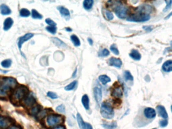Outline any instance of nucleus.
<instances>
[{"instance_id":"f257e3e1","label":"nucleus","mask_w":172,"mask_h":129,"mask_svg":"<svg viewBox=\"0 0 172 129\" xmlns=\"http://www.w3.org/2000/svg\"><path fill=\"white\" fill-rule=\"evenodd\" d=\"M152 7L148 5H142L137 9L138 11L136 13L130 16L127 20L130 22H142L147 21L150 19V13Z\"/></svg>"},{"instance_id":"f03ea898","label":"nucleus","mask_w":172,"mask_h":129,"mask_svg":"<svg viewBox=\"0 0 172 129\" xmlns=\"http://www.w3.org/2000/svg\"><path fill=\"white\" fill-rule=\"evenodd\" d=\"M17 85V81L14 78L7 77L4 78L0 85V96L5 97Z\"/></svg>"},{"instance_id":"7ed1b4c3","label":"nucleus","mask_w":172,"mask_h":129,"mask_svg":"<svg viewBox=\"0 0 172 129\" xmlns=\"http://www.w3.org/2000/svg\"><path fill=\"white\" fill-rule=\"evenodd\" d=\"M28 93L29 90L26 87L20 86L15 89L11 97V99L13 102L18 103L21 101H23Z\"/></svg>"},{"instance_id":"20e7f679","label":"nucleus","mask_w":172,"mask_h":129,"mask_svg":"<svg viewBox=\"0 0 172 129\" xmlns=\"http://www.w3.org/2000/svg\"><path fill=\"white\" fill-rule=\"evenodd\" d=\"M101 114L102 117L107 120H111L114 117V111L109 102H102L101 107Z\"/></svg>"},{"instance_id":"39448f33","label":"nucleus","mask_w":172,"mask_h":129,"mask_svg":"<svg viewBox=\"0 0 172 129\" xmlns=\"http://www.w3.org/2000/svg\"><path fill=\"white\" fill-rule=\"evenodd\" d=\"M64 120V117L61 115L50 114L46 117V124L49 127H53L63 123Z\"/></svg>"},{"instance_id":"423d86ee","label":"nucleus","mask_w":172,"mask_h":129,"mask_svg":"<svg viewBox=\"0 0 172 129\" xmlns=\"http://www.w3.org/2000/svg\"><path fill=\"white\" fill-rule=\"evenodd\" d=\"M128 9L126 7L120 4L115 8V13L118 18L120 19H124L126 17Z\"/></svg>"},{"instance_id":"0eeeda50","label":"nucleus","mask_w":172,"mask_h":129,"mask_svg":"<svg viewBox=\"0 0 172 129\" xmlns=\"http://www.w3.org/2000/svg\"><path fill=\"white\" fill-rule=\"evenodd\" d=\"M13 121L10 117L0 116V129H7L13 125Z\"/></svg>"},{"instance_id":"6e6552de","label":"nucleus","mask_w":172,"mask_h":129,"mask_svg":"<svg viewBox=\"0 0 172 129\" xmlns=\"http://www.w3.org/2000/svg\"><path fill=\"white\" fill-rule=\"evenodd\" d=\"M36 102V97L34 96L33 93L28 94V96L23 100V104L25 107L28 108L33 107Z\"/></svg>"},{"instance_id":"1a4fd4ad","label":"nucleus","mask_w":172,"mask_h":129,"mask_svg":"<svg viewBox=\"0 0 172 129\" xmlns=\"http://www.w3.org/2000/svg\"><path fill=\"white\" fill-rule=\"evenodd\" d=\"M123 88L121 85H116L111 91V95L116 99H120L123 96Z\"/></svg>"},{"instance_id":"9d476101","label":"nucleus","mask_w":172,"mask_h":129,"mask_svg":"<svg viewBox=\"0 0 172 129\" xmlns=\"http://www.w3.org/2000/svg\"><path fill=\"white\" fill-rule=\"evenodd\" d=\"M33 36H34V34H33V33H26L24 36H22L20 38H19V39L18 40L17 44H18V48H19V50H20V51L21 53V54L22 55H23V54H22V52L21 51L22 44H23V43L27 41H29V39H30L31 38H33Z\"/></svg>"},{"instance_id":"9b49d317","label":"nucleus","mask_w":172,"mask_h":129,"mask_svg":"<svg viewBox=\"0 0 172 129\" xmlns=\"http://www.w3.org/2000/svg\"><path fill=\"white\" fill-rule=\"evenodd\" d=\"M77 120L78 126L81 129H93L92 126L89 123L84 122L82 117L79 113L77 114Z\"/></svg>"},{"instance_id":"f8f14e48","label":"nucleus","mask_w":172,"mask_h":129,"mask_svg":"<svg viewBox=\"0 0 172 129\" xmlns=\"http://www.w3.org/2000/svg\"><path fill=\"white\" fill-rule=\"evenodd\" d=\"M143 114L145 117L149 120L154 119L156 117L155 110L151 107L145 108L143 111Z\"/></svg>"},{"instance_id":"ddd939ff","label":"nucleus","mask_w":172,"mask_h":129,"mask_svg":"<svg viewBox=\"0 0 172 129\" xmlns=\"http://www.w3.org/2000/svg\"><path fill=\"white\" fill-rule=\"evenodd\" d=\"M94 99L97 104H99L102 100V91L100 88L96 87L94 88Z\"/></svg>"},{"instance_id":"4468645a","label":"nucleus","mask_w":172,"mask_h":129,"mask_svg":"<svg viewBox=\"0 0 172 129\" xmlns=\"http://www.w3.org/2000/svg\"><path fill=\"white\" fill-rule=\"evenodd\" d=\"M108 64L110 66L115 67L118 68H121L122 65V62L121 59H120L119 58H114V57L111 58L109 59Z\"/></svg>"},{"instance_id":"2eb2a0df","label":"nucleus","mask_w":172,"mask_h":129,"mask_svg":"<svg viewBox=\"0 0 172 129\" xmlns=\"http://www.w3.org/2000/svg\"><path fill=\"white\" fill-rule=\"evenodd\" d=\"M57 8L58 10L59 11L61 15L64 17L65 19L68 20L70 18V13L68 9L63 6H59Z\"/></svg>"},{"instance_id":"dca6fc26","label":"nucleus","mask_w":172,"mask_h":129,"mask_svg":"<svg viewBox=\"0 0 172 129\" xmlns=\"http://www.w3.org/2000/svg\"><path fill=\"white\" fill-rule=\"evenodd\" d=\"M157 109L159 115L161 117L165 119H168V115L167 114L165 107H163V105H159L158 106H157Z\"/></svg>"},{"instance_id":"f3484780","label":"nucleus","mask_w":172,"mask_h":129,"mask_svg":"<svg viewBox=\"0 0 172 129\" xmlns=\"http://www.w3.org/2000/svg\"><path fill=\"white\" fill-rule=\"evenodd\" d=\"M13 20L11 18H7L4 21V30L5 31L8 30L9 29L11 28L13 24Z\"/></svg>"},{"instance_id":"a211bd4d","label":"nucleus","mask_w":172,"mask_h":129,"mask_svg":"<svg viewBox=\"0 0 172 129\" xmlns=\"http://www.w3.org/2000/svg\"><path fill=\"white\" fill-rule=\"evenodd\" d=\"M1 13L3 15H8L11 13V10L10 8L5 4H2L0 6Z\"/></svg>"},{"instance_id":"6ab92c4d","label":"nucleus","mask_w":172,"mask_h":129,"mask_svg":"<svg viewBox=\"0 0 172 129\" xmlns=\"http://www.w3.org/2000/svg\"><path fill=\"white\" fill-rule=\"evenodd\" d=\"M162 69L164 71L166 72H170L172 71V60H168L165 62L163 64Z\"/></svg>"},{"instance_id":"aec40b11","label":"nucleus","mask_w":172,"mask_h":129,"mask_svg":"<svg viewBox=\"0 0 172 129\" xmlns=\"http://www.w3.org/2000/svg\"><path fill=\"white\" fill-rule=\"evenodd\" d=\"M129 56L131 58H132L135 61H139L142 58L141 54L136 49H132L129 54Z\"/></svg>"},{"instance_id":"412c9836","label":"nucleus","mask_w":172,"mask_h":129,"mask_svg":"<svg viewBox=\"0 0 172 129\" xmlns=\"http://www.w3.org/2000/svg\"><path fill=\"white\" fill-rule=\"evenodd\" d=\"M52 41L56 46L60 47V48H62V49H65V48H67L66 44L58 38H52Z\"/></svg>"},{"instance_id":"4be33fe9","label":"nucleus","mask_w":172,"mask_h":129,"mask_svg":"<svg viewBox=\"0 0 172 129\" xmlns=\"http://www.w3.org/2000/svg\"><path fill=\"white\" fill-rule=\"evenodd\" d=\"M81 102L85 109L89 110V99L87 94H85L82 96Z\"/></svg>"},{"instance_id":"5701e85b","label":"nucleus","mask_w":172,"mask_h":129,"mask_svg":"<svg viewBox=\"0 0 172 129\" xmlns=\"http://www.w3.org/2000/svg\"><path fill=\"white\" fill-rule=\"evenodd\" d=\"M41 105H36L31 107L30 110V114L32 116H36L41 110Z\"/></svg>"},{"instance_id":"b1692460","label":"nucleus","mask_w":172,"mask_h":129,"mask_svg":"<svg viewBox=\"0 0 172 129\" xmlns=\"http://www.w3.org/2000/svg\"><path fill=\"white\" fill-rule=\"evenodd\" d=\"M102 126L105 129H115L117 127V123L116 122H113L110 123L104 122L102 124Z\"/></svg>"},{"instance_id":"393cba45","label":"nucleus","mask_w":172,"mask_h":129,"mask_svg":"<svg viewBox=\"0 0 172 129\" xmlns=\"http://www.w3.org/2000/svg\"><path fill=\"white\" fill-rule=\"evenodd\" d=\"M93 4H94V1L92 0H85L83 3L84 8L87 10H89L91 9Z\"/></svg>"},{"instance_id":"a878e982","label":"nucleus","mask_w":172,"mask_h":129,"mask_svg":"<svg viewBox=\"0 0 172 129\" xmlns=\"http://www.w3.org/2000/svg\"><path fill=\"white\" fill-rule=\"evenodd\" d=\"M99 80L102 82V83L104 85H106V84L111 82V79L109 77L105 75H102L99 76Z\"/></svg>"},{"instance_id":"bb28decb","label":"nucleus","mask_w":172,"mask_h":129,"mask_svg":"<svg viewBox=\"0 0 172 129\" xmlns=\"http://www.w3.org/2000/svg\"><path fill=\"white\" fill-rule=\"evenodd\" d=\"M32 17L34 19H41L43 18V16L39 12L33 9L32 12H31Z\"/></svg>"},{"instance_id":"cd10ccee","label":"nucleus","mask_w":172,"mask_h":129,"mask_svg":"<svg viewBox=\"0 0 172 129\" xmlns=\"http://www.w3.org/2000/svg\"><path fill=\"white\" fill-rule=\"evenodd\" d=\"M71 40L72 43H73L74 46H80V40L75 35H72L71 36Z\"/></svg>"},{"instance_id":"c85d7f7f","label":"nucleus","mask_w":172,"mask_h":129,"mask_svg":"<svg viewBox=\"0 0 172 129\" xmlns=\"http://www.w3.org/2000/svg\"><path fill=\"white\" fill-rule=\"evenodd\" d=\"M30 14V13L27 9L23 8L20 11V15L21 17H28L29 16Z\"/></svg>"},{"instance_id":"c756f323","label":"nucleus","mask_w":172,"mask_h":129,"mask_svg":"<svg viewBox=\"0 0 172 129\" xmlns=\"http://www.w3.org/2000/svg\"><path fill=\"white\" fill-rule=\"evenodd\" d=\"M77 83V81H74L69 85L65 87V90L66 91H71V90H73L75 88Z\"/></svg>"},{"instance_id":"7c9ffc66","label":"nucleus","mask_w":172,"mask_h":129,"mask_svg":"<svg viewBox=\"0 0 172 129\" xmlns=\"http://www.w3.org/2000/svg\"><path fill=\"white\" fill-rule=\"evenodd\" d=\"M12 61L10 59H7L4 60L1 63V66L4 68H8L11 66Z\"/></svg>"},{"instance_id":"2f4dec72","label":"nucleus","mask_w":172,"mask_h":129,"mask_svg":"<svg viewBox=\"0 0 172 129\" xmlns=\"http://www.w3.org/2000/svg\"><path fill=\"white\" fill-rule=\"evenodd\" d=\"M124 77L126 81H133V77L129 71H125L124 73Z\"/></svg>"},{"instance_id":"473e14b6","label":"nucleus","mask_w":172,"mask_h":129,"mask_svg":"<svg viewBox=\"0 0 172 129\" xmlns=\"http://www.w3.org/2000/svg\"><path fill=\"white\" fill-rule=\"evenodd\" d=\"M47 114H48V110H46H46H41L36 115V117H37L38 119L41 120H42V119L44 118L45 117H46V115H47Z\"/></svg>"},{"instance_id":"72a5a7b5","label":"nucleus","mask_w":172,"mask_h":129,"mask_svg":"<svg viewBox=\"0 0 172 129\" xmlns=\"http://www.w3.org/2000/svg\"><path fill=\"white\" fill-rule=\"evenodd\" d=\"M46 30L48 32L51 33V34H55L56 33L57 28L54 26H47L46 27Z\"/></svg>"},{"instance_id":"f704fd0d","label":"nucleus","mask_w":172,"mask_h":129,"mask_svg":"<svg viewBox=\"0 0 172 129\" xmlns=\"http://www.w3.org/2000/svg\"><path fill=\"white\" fill-rule=\"evenodd\" d=\"M110 49H111V51H112V53H114L115 54L119 55V51L117 48L116 44H112L110 47Z\"/></svg>"},{"instance_id":"c9c22d12","label":"nucleus","mask_w":172,"mask_h":129,"mask_svg":"<svg viewBox=\"0 0 172 129\" xmlns=\"http://www.w3.org/2000/svg\"><path fill=\"white\" fill-rule=\"evenodd\" d=\"M110 54V52L107 49L102 50L100 53H99V56L100 57H106L109 56Z\"/></svg>"},{"instance_id":"e433bc0d","label":"nucleus","mask_w":172,"mask_h":129,"mask_svg":"<svg viewBox=\"0 0 172 129\" xmlns=\"http://www.w3.org/2000/svg\"><path fill=\"white\" fill-rule=\"evenodd\" d=\"M105 15H106L107 18L109 20H112L114 18V15L112 12H110L109 11H105Z\"/></svg>"},{"instance_id":"4c0bfd02","label":"nucleus","mask_w":172,"mask_h":129,"mask_svg":"<svg viewBox=\"0 0 172 129\" xmlns=\"http://www.w3.org/2000/svg\"><path fill=\"white\" fill-rule=\"evenodd\" d=\"M47 96L49 97L50 99H57L58 97V95L56 93L52 91L48 92V93H47Z\"/></svg>"},{"instance_id":"58836bf2","label":"nucleus","mask_w":172,"mask_h":129,"mask_svg":"<svg viewBox=\"0 0 172 129\" xmlns=\"http://www.w3.org/2000/svg\"><path fill=\"white\" fill-rule=\"evenodd\" d=\"M56 110L58 112L60 113H65V107L63 104L59 105L56 107Z\"/></svg>"},{"instance_id":"ea45409f","label":"nucleus","mask_w":172,"mask_h":129,"mask_svg":"<svg viewBox=\"0 0 172 129\" xmlns=\"http://www.w3.org/2000/svg\"><path fill=\"white\" fill-rule=\"evenodd\" d=\"M45 21L46 22V24L49 25V26H54V27H55L56 26V23L54 21L50 19V18H47V19H46Z\"/></svg>"},{"instance_id":"a19ab883","label":"nucleus","mask_w":172,"mask_h":129,"mask_svg":"<svg viewBox=\"0 0 172 129\" xmlns=\"http://www.w3.org/2000/svg\"><path fill=\"white\" fill-rule=\"evenodd\" d=\"M165 2L167 3V5H166L165 8L163 10V12H167L170 9L171 6V4H172V1H171V0H170V1H165Z\"/></svg>"},{"instance_id":"79ce46f5","label":"nucleus","mask_w":172,"mask_h":129,"mask_svg":"<svg viewBox=\"0 0 172 129\" xmlns=\"http://www.w3.org/2000/svg\"><path fill=\"white\" fill-rule=\"evenodd\" d=\"M160 126L162 128L165 127L168 125V121L167 120H164L160 121L159 122Z\"/></svg>"},{"instance_id":"37998d69","label":"nucleus","mask_w":172,"mask_h":129,"mask_svg":"<svg viewBox=\"0 0 172 129\" xmlns=\"http://www.w3.org/2000/svg\"><path fill=\"white\" fill-rule=\"evenodd\" d=\"M8 129H22L19 126L17 125H12Z\"/></svg>"},{"instance_id":"c03bdc74","label":"nucleus","mask_w":172,"mask_h":129,"mask_svg":"<svg viewBox=\"0 0 172 129\" xmlns=\"http://www.w3.org/2000/svg\"><path fill=\"white\" fill-rule=\"evenodd\" d=\"M143 29H145L148 32H150L152 30V27L149 26H143Z\"/></svg>"},{"instance_id":"a18cd8bd","label":"nucleus","mask_w":172,"mask_h":129,"mask_svg":"<svg viewBox=\"0 0 172 129\" xmlns=\"http://www.w3.org/2000/svg\"><path fill=\"white\" fill-rule=\"evenodd\" d=\"M52 129H66L63 126H58V127H57L55 128H53Z\"/></svg>"},{"instance_id":"49530a36","label":"nucleus","mask_w":172,"mask_h":129,"mask_svg":"<svg viewBox=\"0 0 172 129\" xmlns=\"http://www.w3.org/2000/svg\"><path fill=\"white\" fill-rule=\"evenodd\" d=\"M88 41H89V43L90 44V45H92L93 44V41H92V39H91L90 38H88Z\"/></svg>"},{"instance_id":"de8ad7c7","label":"nucleus","mask_w":172,"mask_h":129,"mask_svg":"<svg viewBox=\"0 0 172 129\" xmlns=\"http://www.w3.org/2000/svg\"><path fill=\"white\" fill-rule=\"evenodd\" d=\"M66 30L67 31H68V32H71V31H72V30L71 28H70L69 27H67V28H66Z\"/></svg>"},{"instance_id":"09e8293b","label":"nucleus","mask_w":172,"mask_h":129,"mask_svg":"<svg viewBox=\"0 0 172 129\" xmlns=\"http://www.w3.org/2000/svg\"><path fill=\"white\" fill-rule=\"evenodd\" d=\"M157 129V128H153V129Z\"/></svg>"},{"instance_id":"8fccbe9b","label":"nucleus","mask_w":172,"mask_h":129,"mask_svg":"<svg viewBox=\"0 0 172 129\" xmlns=\"http://www.w3.org/2000/svg\"><path fill=\"white\" fill-rule=\"evenodd\" d=\"M1 81H0V85H1Z\"/></svg>"}]
</instances>
